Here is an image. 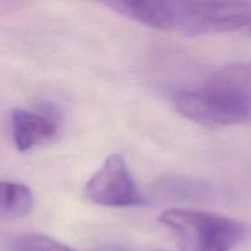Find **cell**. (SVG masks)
<instances>
[{
    "instance_id": "6da1fadb",
    "label": "cell",
    "mask_w": 251,
    "mask_h": 251,
    "mask_svg": "<svg viewBox=\"0 0 251 251\" xmlns=\"http://www.w3.org/2000/svg\"><path fill=\"white\" fill-rule=\"evenodd\" d=\"M183 117L206 126L251 124V63L226 66L198 90L174 98Z\"/></svg>"
},
{
    "instance_id": "7a4b0ae2",
    "label": "cell",
    "mask_w": 251,
    "mask_h": 251,
    "mask_svg": "<svg viewBox=\"0 0 251 251\" xmlns=\"http://www.w3.org/2000/svg\"><path fill=\"white\" fill-rule=\"evenodd\" d=\"M159 222L181 251H232L249 234L244 223L206 211L172 208L162 213Z\"/></svg>"
},
{
    "instance_id": "3957f363",
    "label": "cell",
    "mask_w": 251,
    "mask_h": 251,
    "mask_svg": "<svg viewBox=\"0 0 251 251\" xmlns=\"http://www.w3.org/2000/svg\"><path fill=\"white\" fill-rule=\"evenodd\" d=\"M250 24V1H163V31L199 36L216 32L248 31Z\"/></svg>"
},
{
    "instance_id": "277c9868",
    "label": "cell",
    "mask_w": 251,
    "mask_h": 251,
    "mask_svg": "<svg viewBox=\"0 0 251 251\" xmlns=\"http://www.w3.org/2000/svg\"><path fill=\"white\" fill-rule=\"evenodd\" d=\"M86 195L92 202L108 207H130L146 202L127 169L126 162L117 153L108 156L88 180Z\"/></svg>"
},
{
    "instance_id": "5b68a950",
    "label": "cell",
    "mask_w": 251,
    "mask_h": 251,
    "mask_svg": "<svg viewBox=\"0 0 251 251\" xmlns=\"http://www.w3.org/2000/svg\"><path fill=\"white\" fill-rule=\"evenodd\" d=\"M58 125L47 113L16 109L11 115L12 139L21 152L28 151L36 145L47 141L55 135Z\"/></svg>"
},
{
    "instance_id": "8992f818",
    "label": "cell",
    "mask_w": 251,
    "mask_h": 251,
    "mask_svg": "<svg viewBox=\"0 0 251 251\" xmlns=\"http://www.w3.org/2000/svg\"><path fill=\"white\" fill-rule=\"evenodd\" d=\"M34 205L33 194L28 186L11 181H0V216L24 217Z\"/></svg>"
},
{
    "instance_id": "52a82bcc",
    "label": "cell",
    "mask_w": 251,
    "mask_h": 251,
    "mask_svg": "<svg viewBox=\"0 0 251 251\" xmlns=\"http://www.w3.org/2000/svg\"><path fill=\"white\" fill-rule=\"evenodd\" d=\"M159 194L164 198L180 201H195L198 199H205L208 195V188L198 180L174 176L159 183L157 186Z\"/></svg>"
},
{
    "instance_id": "ba28073f",
    "label": "cell",
    "mask_w": 251,
    "mask_h": 251,
    "mask_svg": "<svg viewBox=\"0 0 251 251\" xmlns=\"http://www.w3.org/2000/svg\"><path fill=\"white\" fill-rule=\"evenodd\" d=\"M15 251H77L43 234H26L16 239Z\"/></svg>"
},
{
    "instance_id": "9c48e42d",
    "label": "cell",
    "mask_w": 251,
    "mask_h": 251,
    "mask_svg": "<svg viewBox=\"0 0 251 251\" xmlns=\"http://www.w3.org/2000/svg\"><path fill=\"white\" fill-rule=\"evenodd\" d=\"M248 32H249V34H250V36H251V24H250L249 28H248Z\"/></svg>"
}]
</instances>
